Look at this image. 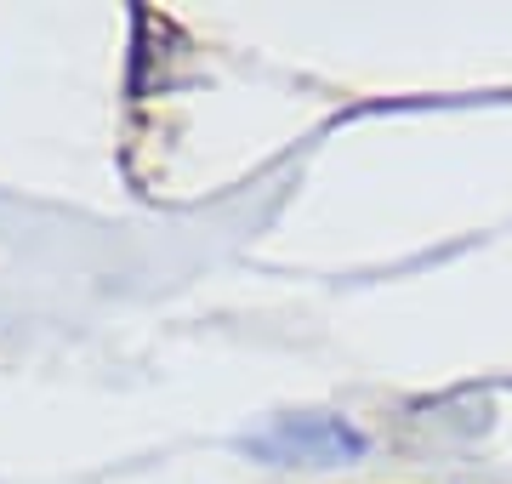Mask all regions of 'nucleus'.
<instances>
[{"label":"nucleus","instance_id":"nucleus-1","mask_svg":"<svg viewBox=\"0 0 512 484\" xmlns=\"http://www.w3.org/2000/svg\"><path fill=\"white\" fill-rule=\"evenodd\" d=\"M256 450L274 462H336V456H359L365 439L342 416H296V422H279L268 439H256Z\"/></svg>","mask_w":512,"mask_h":484}]
</instances>
